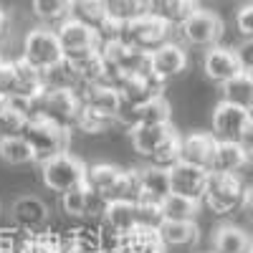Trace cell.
Here are the masks:
<instances>
[{
    "mask_svg": "<svg viewBox=\"0 0 253 253\" xmlns=\"http://www.w3.org/2000/svg\"><path fill=\"white\" fill-rule=\"evenodd\" d=\"M56 33H58V41H61L63 53H66L69 61L81 58V56H89V53L99 51V46H101L99 33L91 26L76 20V18H69L66 23H61L56 28Z\"/></svg>",
    "mask_w": 253,
    "mask_h": 253,
    "instance_id": "9c48e42d",
    "label": "cell"
},
{
    "mask_svg": "<svg viewBox=\"0 0 253 253\" xmlns=\"http://www.w3.org/2000/svg\"><path fill=\"white\" fill-rule=\"evenodd\" d=\"M177 129L167 122V124H139L134 129H129V139H132V147L142 155V157H150L160 150V147L167 142V137L175 134Z\"/></svg>",
    "mask_w": 253,
    "mask_h": 253,
    "instance_id": "44dd1931",
    "label": "cell"
},
{
    "mask_svg": "<svg viewBox=\"0 0 253 253\" xmlns=\"http://www.w3.org/2000/svg\"><path fill=\"white\" fill-rule=\"evenodd\" d=\"M20 238L23 233L18 228H0V253H18Z\"/></svg>",
    "mask_w": 253,
    "mask_h": 253,
    "instance_id": "74e56055",
    "label": "cell"
},
{
    "mask_svg": "<svg viewBox=\"0 0 253 253\" xmlns=\"http://www.w3.org/2000/svg\"><path fill=\"white\" fill-rule=\"evenodd\" d=\"M117 124V119L101 114V112H94L89 107H81V114L76 119V126L74 129L84 132V134H104L107 129H112V126Z\"/></svg>",
    "mask_w": 253,
    "mask_h": 253,
    "instance_id": "836d02e7",
    "label": "cell"
},
{
    "mask_svg": "<svg viewBox=\"0 0 253 253\" xmlns=\"http://www.w3.org/2000/svg\"><path fill=\"white\" fill-rule=\"evenodd\" d=\"M223 18L213 10H205L200 8L198 13H193L185 23L177 28L182 43L190 46V48H213V46H220V38H223Z\"/></svg>",
    "mask_w": 253,
    "mask_h": 253,
    "instance_id": "52a82bcc",
    "label": "cell"
},
{
    "mask_svg": "<svg viewBox=\"0 0 253 253\" xmlns=\"http://www.w3.org/2000/svg\"><path fill=\"white\" fill-rule=\"evenodd\" d=\"M10 215H13V225L20 233H36V230H46L51 210L38 195H20L13 200Z\"/></svg>",
    "mask_w": 253,
    "mask_h": 253,
    "instance_id": "8fae6325",
    "label": "cell"
},
{
    "mask_svg": "<svg viewBox=\"0 0 253 253\" xmlns=\"http://www.w3.org/2000/svg\"><path fill=\"white\" fill-rule=\"evenodd\" d=\"M172 31L175 28L157 13H144L122 26V41H126L132 48L152 53L160 46H165L167 41H172Z\"/></svg>",
    "mask_w": 253,
    "mask_h": 253,
    "instance_id": "3957f363",
    "label": "cell"
},
{
    "mask_svg": "<svg viewBox=\"0 0 253 253\" xmlns=\"http://www.w3.org/2000/svg\"><path fill=\"white\" fill-rule=\"evenodd\" d=\"M170 180H172V193L203 200L208 190V180H210V170L180 160L170 167Z\"/></svg>",
    "mask_w": 253,
    "mask_h": 253,
    "instance_id": "4fadbf2b",
    "label": "cell"
},
{
    "mask_svg": "<svg viewBox=\"0 0 253 253\" xmlns=\"http://www.w3.org/2000/svg\"><path fill=\"white\" fill-rule=\"evenodd\" d=\"M248 117H251V122H253V104H251V107H248Z\"/></svg>",
    "mask_w": 253,
    "mask_h": 253,
    "instance_id": "bcb514c9",
    "label": "cell"
},
{
    "mask_svg": "<svg viewBox=\"0 0 253 253\" xmlns=\"http://www.w3.org/2000/svg\"><path fill=\"white\" fill-rule=\"evenodd\" d=\"M104 253H122V251H119V248H107Z\"/></svg>",
    "mask_w": 253,
    "mask_h": 253,
    "instance_id": "f6af8a7d",
    "label": "cell"
},
{
    "mask_svg": "<svg viewBox=\"0 0 253 253\" xmlns=\"http://www.w3.org/2000/svg\"><path fill=\"white\" fill-rule=\"evenodd\" d=\"M3 63H5V56H3V51H0V66H3Z\"/></svg>",
    "mask_w": 253,
    "mask_h": 253,
    "instance_id": "7dc6e473",
    "label": "cell"
},
{
    "mask_svg": "<svg viewBox=\"0 0 253 253\" xmlns=\"http://www.w3.org/2000/svg\"><path fill=\"white\" fill-rule=\"evenodd\" d=\"M165 241L160 236V225L150 223H137L132 230L119 238V251L122 253H165Z\"/></svg>",
    "mask_w": 253,
    "mask_h": 253,
    "instance_id": "ac0fdd59",
    "label": "cell"
},
{
    "mask_svg": "<svg viewBox=\"0 0 253 253\" xmlns=\"http://www.w3.org/2000/svg\"><path fill=\"white\" fill-rule=\"evenodd\" d=\"M63 251V236L51 233V230H36V233H23L18 253H61Z\"/></svg>",
    "mask_w": 253,
    "mask_h": 253,
    "instance_id": "4dcf8cb0",
    "label": "cell"
},
{
    "mask_svg": "<svg viewBox=\"0 0 253 253\" xmlns=\"http://www.w3.org/2000/svg\"><path fill=\"white\" fill-rule=\"evenodd\" d=\"M8 26H10V18H8V13L3 8H0V41L8 36Z\"/></svg>",
    "mask_w": 253,
    "mask_h": 253,
    "instance_id": "b9f144b4",
    "label": "cell"
},
{
    "mask_svg": "<svg viewBox=\"0 0 253 253\" xmlns=\"http://www.w3.org/2000/svg\"><path fill=\"white\" fill-rule=\"evenodd\" d=\"M61 253H76V251H74V248L66 243V238H63V251H61Z\"/></svg>",
    "mask_w": 253,
    "mask_h": 253,
    "instance_id": "7bdbcfd3",
    "label": "cell"
},
{
    "mask_svg": "<svg viewBox=\"0 0 253 253\" xmlns=\"http://www.w3.org/2000/svg\"><path fill=\"white\" fill-rule=\"evenodd\" d=\"M243 210L248 213V218L253 220V185L246 187V198H243Z\"/></svg>",
    "mask_w": 253,
    "mask_h": 253,
    "instance_id": "60d3db41",
    "label": "cell"
},
{
    "mask_svg": "<svg viewBox=\"0 0 253 253\" xmlns=\"http://www.w3.org/2000/svg\"><path fill=\"white\" fill-rule=\"evenodd\" d=\"M165 84L155 71H147V74H126L122 76V81L117 84V89L122 94V101L126 107H139L144 101H152L155 96H162Z\"/></svg>",
    "mask_w": 253,
    "mask_h": 253,
    "instance_id": "30bf717a",
    "label": "cell"
},
{
    "mask_svg": "<svg viewBox=\"0 0 253 253\" xmlns=\"http://www.w3.org/2000/svg\"><path fill=\"white\" fill-rule=\"evenodd\" d=\"M31 13L38 26L58 28L74 15V0H31Z\"/></svg>",
    "mask_w": 253,
    "mask_h": 253,
    "instance_id": "d4e9b609",
    "label": "cell"
},
{
    "mask_svg": "<svg viewBox=\"0 0 253 253\" xmlns=\"http://www.w3.org/2000/svg\"><path fill=\"white\" fill-rule=\"evenodd\" d=\"M210 253H215V251H210Z\"/></svg>",
    "mask_w": 253,
    "mask_h": 253,
    "instance_id": "c3c4849f",
    "label": "cell"
},
{
    "mask_svg": "<svg viewBox=\"0 0 253 253\" xmlns=\"http://www.w3.org/2000/svg\"><path fill=\"white\" fill-rule=\"evenodd\" d=\"M213 251L215 253H253V238L238 225H218L213 230Z\"/></svg>",
    "mask_w": 253,
    "mask_h": 253,
    "instance_id": "cb8c5ba5",
    "label": "cell"
},
{
    "mask_svg": "<svg viewBox=\"0 0 253 253\" xmlns=\"http://www.w3.org/2000/svg\"><path fill=\"white\" fill-rule=\"evenodd\" d=\"M20 56L28 58L41 71H51L66 61V53H63L56 28H48V26H36V28L26 31Z\"/></svg>",
    "mask_w": 253,
    "mask_h": 253,
    "instance_id": "7a4b0ae2",
    "label": "cell"
},
{
    "mask_svg": "<svg viewBox=\"0 0 253 253\" xmlns=\"http://www.w3.org/2000/svg\"><path fill=\"white\" fill-rule=\"evenodd\" d=\"M86 172L89 167L71 152H63L41 162V180H43V185L51 193H58V195L84 185L86 182Z\"/></svg>",
    "mask_w": 253,
    "mask_h": 253,
    "instance_id": "277c9868",
    "label": "cell"
},
{
    "mask_svg": "<svg viewBox=\"0 0 253 253\" xmlns=\"http://www.w3.org/2000/svg\"><path fill=\"white\" fill-rule=\"evenodd\" d=\"M236 53H238V61H241V69L246 74H253V38H243L236 46Z\"/></svg>",
    "mask_w": 253,
    "mask_h": 253,
    "instance_id": "f35d334b",
    "label": "cell"
},
{
    "mask_svg": "<svg viewBox=\"0 0 253 253\" xmlns=\"http://www.w3.org/2000/svg\"><path fill=\"white\" fill-rule=\"evenodd\" d=\"M104 5H107V13L112 20H117V23H129V20L144 15V10L139 8L137 0H104Z\"/></svg>",
    "mask_w": 253,
    "mask_h": 253,
    "instance_id": "e575fe53",
    "label": "cell"
},
{
    "mask_svg": "<svg viewBox=\"0 0 253 253\" xmlns=\"http://www.w3.org/2000/svg\"><path fill=\"white\" fill-rule=\"evenodd\" d=\"M31 122V114L18 107L15 101H5L3 107H0V137H13V134H23L26 126Z\"/></svg>",
    "mask_w": 253,
    "mask_h": 253,
    "instance_id": "1f68e13d",
    "label": "cell"
},
{
    "mask_svg": "<svg viewBox=\"0 0 253 253\" xmlns=\"http://www.w3.org/2000/svg\"><path fill=\"white\" fill-rule=\"evenodd\" d=\"M248 124H251V117H248V109L243 107H236V104H228L220 99L218 107L213 109V134L218 139L238 142Z\"/></svg>",
    "mask_w": 253,
    "mask_h": 253,
    "instance_id": "5bb4252c",
    "label": "cell"
},
{
    "mask_svg": "<svg viewBox=\"0 0 253 253\" xmlns=\"http://www.w3.org/2000/svg\"><path fill=\"white\" fill-rule=\"evenodd\" d=\"M107 205H109V200L101 198L99 193H94L86 182L61 195L63 213H66L69 218L89 220V223H101L104 213H107Z\"/></svg>",
    "mask_w": 253,
    "mask_h": 253,
    "instance_id": "ba28073f",
    "label": "cell"
},
{
    "mask_svg": "<svg viewBox=\"0 0 253 253\" xmlns=\"http://www.w3.org/2000/svg\"><path fill=\"white\" fill-rule=\"evenodd\" d=\"M200 203L180 193H170L162 200V220H195L200 213Z\"/></svg>",
    "mask_w": 253,
    "mask_h": 253,
    "instance_id": "83f0119b",
    "label": "cell"
},
{
    "mask_svg": "<svg viewBox=\"0 0 253 253\" xmlns=\"http://www.w3.org/2000/svg\"><path fill=\"white\" fill-rule=\"evenodd\" d=\"M238 142H241L243 150L248 152V157H253V122L246 126V132L241 134V139H238Z\"/></svg>",
    "mask_w": 253,
    "mask_h": 253,
    "instance_id": "ab89813d",
    "label": "cell"
},
{
    "mask_svg": "<svg viewBox=\"0 0 253 253\" xmlns=\"http://www.w3.org/2000/svg\"><path fill=\"white\" fill-rule=\"evenodd\" d=\"M251 76H253V74H251Z\"/></svg>",
    "mask_w": 253,
    "mask_h": 253,
    "instance_id": "f907efd6",
    "label": "cell"
},
{
    "mask_svg": "<svg viewBox=\"0 0 253 253\" xmlns=\"http://www.w3.org/2000/svg\"><path fill=\"white\" fill-rule=\"evenodd\" d=\"M187 46L177 43V41H167L165 46H160L157 51H152V71L167 81V79H175L187 69Z\"/></svg>",
    "mask_w": 253,
    "mask_h": 253,
    "instance_id": "d6986e66",
    "label": "cell"
},
{
    "mask_svg": "<svg viewBox=\"0 0 253 253\" xmlns=\"http://www.w3.org/2000/svg\"><path fill=\"white\" fill-rule=\"evenodd\" d=\"M170 122V101L162 96H155L152 101H144L139 107H122L117 124L126 126V129H134L139 124H167Z\"/></svg>",
    "mask_w": 253,
    "mask_h": 253,
    "instance_id": "9a60e30c",
    "label": "cell"
},
{
    "mask_svg": "<svg viewBox=\"0 0 253 253\" xmlns=\"http://www.w3.org/2000/svg\"><path fill=\"white\" fill-rule=\"evenodd\" d=\"M215 147H218V137H215L213 132H193V134H185V137H182L180 160L210 170V165H213V155H215Z\"/></svg>",
    "mask_w": 253,
    "mask_h": 253,
    "instance_id": "ffe728a7",
    "label": "cell"
},
{
    "mask_svg": "<svg viewBox=\"0 0 253 253\" xmlns=\"http://www.w3.org/2000/svg\"><path fill=\"white\" fill-rule=\"evenodd\" d=\"M246 198V185L238 175H228V172H210L208 190L203 203L213 210L215 215H228L236 208L243 205Z\"/></svg>",
    "mask_w": 253,
    "mask_h": 253,
    "instance_id": "5b68a950",
    "label": "cell"
},
{
    "mask_svg": "<svg viewBox=\"0 0 253 253\" xmlns=\"http://www.w3.org/2000/svg\"><path fill=\"white\" fill-rule=\"evenodd\" d=\"M139 185H142V195L139 203H157L162 205V200L172 193V180H170V167L162 165H144L139 167Z\"/></svg>",
    "mask_w": 253,
    "mask_h": 253,
    "instance_id": "2e32d148",
    "label": "cell"
},
{
    "mask_svg": "<svg viewBox=\"0 0 253 253\" xmlns=\"http://www.w3.org/2000/svg\"><path fill=\"white\" fill-rule=\"evenodd\" d=\"M23 137L31 142V147L36 150L38 165L43 160H51L56 155L69 152V147H71V129L69 126H61V124L51 122L48 117H41V114L31 117Z\"/></svg>",
    "mask_w": 253,
    "mask_h": 253,
    "instance_id": "6da1fadb",
    "label": "cell"
},
{
    "mask_svg": "<svg viewBox=\"0 0 253 253\" xmlns=\"http://www.w3.org/2000/svg\"><path fill=\"white\" fill-rule=\"evenodd\" d=\"M241 69V61L236 48H228V46H213L203 53V74L208 81L223 86L225 81H230L233 76H238Z\"/></svg>",
    "mask_w": 253,
    "mask_h": 253,
    "instance_id": "7c38bea8",
    "label": "cell"
},
{
    "mask_svg": "<svg viewBox=\"0 0 253 253\" xmlns=\"http://www.w3.org/2000/svg\"><path fill=\"white\" fill-rule=\"evenodd\" d=\"M220 94H223V101L248 109L251 104H253V76L246 74V71H241L238 76H233L230 81L223 84Z\"/></svg>",
    "mask_w": 253,
    "mask_h": 253,
    "instance_id": "f546056e",
    "label": "cell"
},
{
    "mask_svg": "<svg viewBox=\"0 0 253 253\" xmlns=\"http://www.w3.org/2000/svg\"><path fill=\"white\" fill-rule=\"evenodd\" d=\"M248 152L241 147V142H228V139H218L215 155H213V165L210 172H228V175H238L243 167L248 165Z\"/></svg>",
    "mask_w": 253,
    "mask_h": 253,
    "instance_id": "603a6c76",
    "label": "cell"
},
{
    "mask_svg": "<svg viewBox=\"0 0 253 253\" xmlns=\"http://www.w3.org/2000/svg\"><path fill=\"white\" fill-rule=\"evenodd\" d=\"M71 18H76V20H81V23L91 26V28L99 33V28L109 20V13H107L104 0H76Z\"/></svg>",
    "mask_w": 253,
    "mask_h": 253,
    "instance_id": "d6a6232c",
    "label": "cell"
},
{
    "mask_svg": "<svg viewBox=\"0 0 253 253\" xmlns=\"http://www.w3.org/2000/svg\"><path fill=\"white\" fill-rule=\"evenodd\" d=\"M180 152H182V134L175 132V134L167 137V142L152 155V162L162 165V167H172L175 162H180Z\"/></svg>",
    "mask_w": 253,
    "mask_h": 253,
    "instance_id": "d590c367",
    "label": "cell"
},
{
    "mask_svg": "<svg viewBox=\"0 0 253 253\" xmlns=\"http://www.w3.org/2000/svg\"><path fill=\"white\" fill-rule=\"evenodd\" d=\"M81 94V104L84 107H89L94 112H101L112 119H119V112L124 107L122 101V94L117 86L112 84H91V86H81L79 89Z\"/></svg>",
    "mask_w": 253,
    "mask_h": 253,
    "instance_id": "e0dca14e",
    "label": "cell"
},
{
    "mask_svg": "<svg viewBox=\"0 0 253 253\" xmlns=\"http://www.w3.org/2000/svg\"><path fill=\"white\" fill-rule=\"evenodd\" d=\"M160 236H162L167 248H185V246L198 243L200 228L195 220H162Z\"/></svg>",
    "mask_w": 253,
    "mask_h": 253,
    "instance_id": "484cf974",
    "label": "cell"
},
{
    "mask_svg": "<svg viewBox=\"0 0 253 253\" xmlns=\"http://www.w3.org/2000/svg\"><path fill=\"white\" fill-rule=\"evenodd\" d=\"M198 10H200L198 0H157V3H155V13L160 18H165L175 31Z\"/></svg>",
    "mask_w": 253,
    "mask_h": 253,
    "instance_id": "f1b7e54d",
    "label": "cell"
},
{
    "mask_svg": "<svg viewBox=\"0 0 253 253\" xmlns=\"http://www.w3.org/2000/svg\"><path fill=\"white\" fill-rule=\"evenodd\" d=\"M0 162H5L10 167H20V165L38 162V157L23 134H13V137H0Z\"/></svg>",
    "mask_w": 253,
    "mask_h": 253,
    "instance_id": "4316f807",
    "label": "cell"
},
{
    "mask_svg": "<svg viewBox=\"0 0 253 253\" xmlns=\"http://www.w3.org/2000/svg\"><path fill=\"white\" fill-rule=\"evenodd\" d=\"M81 94L79 89L71 86H46V91L41 94V117H48L51 122L61 124V126H69L74 129L76 119L81 114Z\"/></svg>",
    "mask_w": 253,
    "mask_h": 253,
    "instance_id": "8992f818",
    "label": "cell"
},
{
    "mask_svg": "<svg viewBox=\"0 0 253 253\" xmlns=\"http://www.w3.org/2000/svg\"><path fill=\"white\" fill-rule=\"evenodd\" d=\"M66 243L76 251V253H104L107 251V238H104V230L96 223L84 220L81 225L66 230Z\"/></svg>",
    "mask_w": 253,
    "mask_h": 253,
    "instance_id": "7402d4cb",
    "label": "cell"
},
{
    "mask_svg": "<svg viewBox=\"0 0 253 253\" xmlns=\"http://www.w3.org/2000/svg\"><path fill=\"white\" fill-rule=\"evenodd\" d=\"M236 28L243 38H253V0H248L236 10Z\"/></svg>",
    "mask_w": 253,
    "mask_h": 253,
    "instance_id": "8d00e7d4",
    "label": "cell"
},
{
    "mask_svg": "<svg viewBox=\"0 0 253 253\" xmlns=\"http://www.w3.org/2000/svg\"><path fill=\"white\" fill-rule=\"evenodd\" d=\"M74 3H76V0H74Z\"/></svg>",
    "mask_w": 253,
    "mask_h": 253,
    "instance_id": "681fc988",
    "label": "cell"
},
{
    "mask_svg": "<svg viewBox=\"0 0 253 253\" xmlns=\"http://www.w3.org/2000/svg\"><path fill=\"white\" fill-rule=\"evenodd\" d=\"M5 101H8V96H5L3 91H0V107H3V104H5Z\"/></svg>",
    "mask_w": 253,
    "mask_h": 253,
    "instance_id": "ee69618b",
    "label": "cell"
}]
</instances>
